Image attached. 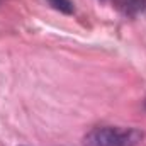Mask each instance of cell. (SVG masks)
Returning <instances> with one entry per match:
<instances>
[{"instance_id": "3957f363", "label": "cell", "mask_w": 146, "mask_h": 146, "mask_svg": "<svg viewBox=\"0 0 146 146\" xmlns=\"http://www.w3.org/2000/svg\"><path fill=\"white\" fill-rule=\"evenodd\" d=\"M146 0H124V5H126V10L131 12V14H136L139 10L145 9Z\"/></svg>"}, {"instance_id": "7a4b0ae2", "label": "cell", "mask_w": 146, "mask_h": 146, "mask_svg": "<svg viewBox=\"0 0 146 146\" xmlns=\"http://www.w3.org/2000/svg\"><path fill=\"white\" fill-rule=\"evenodd\" d=\"M49 5L63 14H73V2L72 0H48Z\"/></svg>"}, {"instance_id": "277c9868", "label": "cell", "mask_w": 146, "mask_h": 146, "mask_svg": "<svg viewBox=\"0 0 146 146\" xmlns=\"http://www.w3.org/2000/svg\"><path fill=\"white\" fill-rule=\"evenodd\" d=\"M104 2H106V0H104Z\"/></svg>"}, {"instance_id": "6da1fadb", "label": "cell", "mask_w": 146, "mask_h": 146, "mask_svg": "<svg viewBox=\"0 0 146 146\" xmlns=\"http://www.w3.org/2000/svg\"><path fill=\"white\" fill-rule=\"evenodd\" d=\"M145 133L136 127L99 126L83 136V146H138Z\"/></svg>"}]
</instances>
